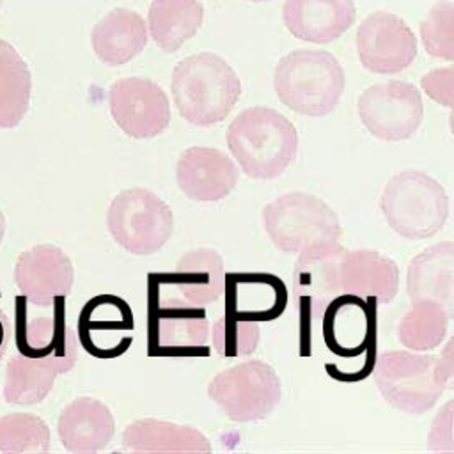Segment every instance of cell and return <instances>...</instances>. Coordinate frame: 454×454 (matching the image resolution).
<instances>
[{
	"label": "cell",
	"instance_id": "ba28073f",
	"mask_svg": "<svg viewBox=\"0 0 454 454\" xmlns=\"http://www.w3.org/2000/svg\"><path fill=\"white\" fill-rule=\"evenodd\" d=\"M207 395L234 422L266 419L282 397L275 369L262 360H247L218 372L207 385Z\"/></svg>",
	"mask_w": 454,
	"mask_h": 454
},
{
	"label": "cell",
	"instance_id": "ac0fdd59",
	"mask_svg": "<svg viewBox=\"0 0 454 454\" xmlns=\"http://www.w3.org/2000/svg\"><path fill=\"white\" fill-rule=\"evenodd\" d=\"M356 18L353 0H286L282 20L296 39L326 44L340 37Z\"/></svg>",
	"mask_w": 454,
	"mask_h": 454
},
{
	"label": "cell",
	"instance_id": "7a4b0ae2",
	"mask_svg": "<svg viewBox=\"0 0 454 454\" xmlns=\"http://www.w3.org/2000/svg\"><path fill=\"white\" fill-rule=\"evenodd\" d=\"M241 94V82L216 53L200 51L179 60L172 71L174 103L184 121L206 128L227 117Z\"/></svg>",
	"mask_w": 454,
	"mask_h": 454
},
{
	"label": "cell",
	"instance_id": "603a6c76",
	"mask_svg": "<svg viewBox=\"0 0 454 454\" xmlns=\"http://www.w3.org/2000/svg\"><path fill=\"white\" fill-rule=\"evenodd\" d=\"M170 282L177 298L193 307L215 303L225 291V270L222 255L213 248H195L179 259Z\"/></svg>",
	"mask_w": 454,
	"mask_h": 454
},
{
	"label": "cell",
	"instance_id": "74e56055",
	"mask_svg": "<svg viewBox=\"0 0 454 454\" xmlns=\"http://www.w3.org/2000/svg\"><path fill=\"white\" fill-rule=\"evenodd\" d=\"M0 7H2V0H0Z\"/></svg>",
	"mask_w": 454,
	"mask_h": 454
},
{
	"label": "cell",
	"instance_id": "ffe728a7",
	"mask_svg": "<svg viewBox=\"0 0 454 454\" xmlns=\"http://www.w3.org/2000/svg\"><path fill=\"white\" fill-rule=\"evenodd\" d=\"M57 431L66 450L74 454L98 452L114 438L115 420L101 401L78 397L60 411Z\"/></svg>",
	"mask_w": 454,
	"mask_h": 454
},
{
	"label": "cell",
	"instance_id": "e575fe53",
	"mask_svg": "<svg viewBox=\"0 0 454 454\" xmlns=\"http://www.w3.org/2000/svg\"><path fill=\"white\" fill-rule=\"evenodd\" d=\"M5 348H7V319L0 309V358L5 353Z\"/></svg>",
	"mask_w": 454,
	"mask_h": 454
},
{
	"label": "cell",
	"instance_id": "5bb4252c",
	"mask_svg": "<svg viewBox=\"0 0 454 454\" xmlns=\"http://www.w3.org/2000/svg\"><path fill=\"white\" fill-rule=\"evenodd\" d=\"M74 278L73 262L55 245H35L20 254L14 282L20 293L35 307H51L69 294Z\"/></svg>",
	"mask_w": 454,
	"mask_h": 454
},
{
	"label": "cell",
	"instance_id": "d590c367",
	"mask_svg": "<svg viewBox=\"0 0 454 454\" xmlns=\"http://www.w3.org/2000/svg\"><path fill=\"white\" fill-rule=\"evenodd\" d=\"M4 234H5V216H4V213L0 211V243H2V239H4Z\"/></svg>",
	"mask_w": 454,
	"mask_h": 454
},
{
	"label": "cell",
	"instance_id": "7c38bea8",
	"mask_svg": "<svg viewBox=\"0 0 454 454\" xmlns=\"http://www.w3.org/2000/svg\"><path fill=\"white\" fill-rule=\"evenodd\" d=\"M356 51L371 73L394 74L415 60L417 37L397 14L374 11L358 27Z\"/></svg>",
	"mask_w": 454,
	"mask_h": 454
},
{
	"label": "cell",
	"instance_id": "30bf717a",
	"mask_svg": "<svg viewBox=\"0 0 454 454\" xmlns=\"http://www.w3.org/2000/svg\"><path fill=\"white\" fill-rule=\"evenodd\" d=\"M356 106L369 133L387 142L410 138L424 117L419 89L401 80H388L367 87L360 94Z\"/></svg>",
	"mask_w": 454,
	"mask_h": 454
},
{
	"label": "cell",
	"instance_id": "9a60e30c",
	"mask_svg": "<svg viewBox=\"0 0 454 454\" xmlns=\"http://www.w3.org/2000/svg\"><path fill=\"white\" fill-rule=\"evenodd\" d=\"M209 325L202 307L179 300L156 307L149 316V348L165 356H192L209 351Z\"/></svg>",
	"mask_w": 454,
	"mask_h": 454
},
{
	"label": "cell",
	"instance_id": "9c48e42d",
	"mask_svg": "<svg viewBox=\"0 0 454 454\" xmlns=\"http://www.w3.org/2000/svg\"><path fill=\"white\" fill-rule=\"evenodd\" d=\"M14 342L20 355L50 362L59 374L73 369L78 344L66 317V298L51 305V312L34 316L28 300L20 294L14 301Z\"/></svg>",
	"mask_w": 454,
	"mask_h": 454
},
{
	"label": "cell",
	"instance_id": "7402d4cb",
	"mask_svg": "<svg viewBox=\"0 0 454 454\" xmlns=\"http://www.w3.org/2000/svg\"><path fill=\"white\" fill-rule=\"evenodd\" d=\"M94 55L108 66H121L135 59L147 44L144 18L126 7L106 12L90 32Z\"/></svg>",
	"mask_w": 454,
	"mask_h": 454
},
{
	"label": "cell",
	"instance_id": "3957f363",
	"mask_svg": "<svg viewBox=\"0 0 454 454\" xmlns=\"http://www.w3.org/2000/svg\"><path fill=\"white\" fill-rule=\"evenodd\" d=\"M450 348L449 340L440 358L383 351L374 365V383L383 399L408 415H422L431 410L452 380Z\"/></svg>",
	"mask_w": 454,
	"mask_h": 454
},
{
	"label": "cell",
	"instance_id": "52a82bcc",
	"mask_svg": "<svg viewBox=\"0 0 454 454\" xmlns=\"http://www.w3.org/2000/svg\"><path fill=\"white\" fill-rule=\"evenodd\" d=\"M106 227L114 241L135 255L158 252L170 238L174 218L170 207L147 188L117 193L106 211Z\"/></svg>",
	"mask_w": 454,
	"mask_h": 454
},
{
	"label": "cell",
	"instance_id": "8992f818",
	"mask_svg": "<svg viewBox=\"0 0 454 454\" xmlns=\"http://www.w3.org/2000/svg\"><path fill=\"white\" fill-rule=\"evenodd\" d=\"M262 223L271 243L282 252H300L316 243L337 241L342 234L335 211L305 192H289L266 204Z\"/></svg>",
	"mask_w": 454,
	"mask_h": 454
},
{
	"label": "cell",
	"instance_id": "2e32d148",
	"mask_svg": "<svg viewBox=\"0 0 454 454\" xmlns=\"http://www.w3.org/2000/svg\"><path fill=\"white\" fill-rule=\"evenodd\" d=\"M131 310L119 296H94L83 305L78 317L82 346L101 358L121 355L131 344Z\"/></svg>",
	"mask_w": 454,
	"mask_h": 454
},
{
	"label": "cell",
	"instance_id": "1f68e13d",
	"mask_svg": "<svg viewBox=\"0 0 454 454\" xmlns=\"http://www.w3.org/2000/svg\"><path fill=\"white\" fill-rule=\"evenodd\" d=\"M452 7L450 0H442L429 9L426 20L420 23V35L427 53L449 62L454 59Z\"/></svg>",
	"mask_w": 454,
	"mask_h": 454
},
{
	"label": "cell",
	"instance_id": "e0dca14e",
	"mask_svg": "<svg viewBox=\"0 0 454 454\" xmlns=\"http://www.w3.org/2000/svg\"><path fill=\"white\" fill-rule=\"evenodd\" d=\"M238 167L215 147H188L176 165L179 190L195 202H215L232 192L238 183Z\"/></svg>",
	"mask_w": 454,
	"mask_h": 454
},
{
	"label": "cell",
	"instance_id": "4fadbf2b",
	"mask_svg": "<svg viewBox=\"0 0 454 454\" xmlns=\"http://www.w3.org/2000/svg\"><path fill=\"white\" fill-rule=\"evenodd\" d=\"M348 248L337 241H323L300 250L293 271L296 303L309 317H317L340 296V264Z\"/></svg>",
	"mask_w": 454,
	"mask_h": 454
},
{
	"label": "cell",
	"instance_id": "4dcf8cb0",
	"mask_svg": "<svg viewBox=\"0 0 454 454\" xmlns=\"http://www.w3.org/2000/svg\"><path fill=\"white\" fill-rule=\"evenodd\" d=\"M211 340L215 351L223 358L250 355L259 344V326L254 319L223 316L213 323Z\"/></svg>",
	"mask_w": 454,
	"mask_h": 454
},
{
	"label": "cell",
	"instance_id": "d6a6232c",
	"mask_svg": "<svg viewBox=\"0 0 454 454\" xmlns=\"http://www.w3.org/2000/svg\"><path fill=\"white\" fill-rule=\"evenodd\" d=\"M452 82H454V69L452 66L433 69L420 78V85L426 94L442 106H452Z\"/></svg>",
	"mask_w": 454,
	"mask_h": 454
},
{
	"label": "cell",
	"instance_id": "4316f807",
	"mask_svg": "<svg viewBox=\"0 0 454 454\" xmlns=\"http://www.w3.org/2000/svg\"><path fill=\"white\" fill-rule=\"evenodd\" d=\"M59 371L46 360L14 355L7 362L4 399L11 404L41 403L53 388Z\"/></svg>",
	"mask_w": 454,
	"mask_h": 454
},
{
	"label": "cell",
	"instance_id": "cb8c5ba5",
	"mask_svg": "<svg viewBox=\"0 0 454 454\" xmlns=\"http://www.w3.org/2000/svg\"><path fill=\"white\" fill-rule=\"evenodd\" d=\"M122 447L133 452H209V440L195 427L160 419L133 420L122 431Z\"/></svg>",
	"mask_w": 454,
	"mask_h": 454
},
{
	"label": "cell",
	"instance_id": "5b68a950",
	"mask_svg": "<svg viewBox=\"0 0 454 454\" xmlns=\"http://www.w3.org/2000/svg\"><path fill=\"white\" fill-rule=\"evenodd\" d=\"M380 207L394 232L406 239H424L445 223L449 197L431 176L420 170H403L388 179Z\"/></svg>",
	"mask_w": 454,
	"mask_h": 454
},
{
	"label": "cell",
	"instance_id": "f546056e",
	"mask_svg": "<svg viewBox=\"0 0 454 454\" xmlns=\"http://www.w3.org/2000/svg\"><path fill=\"white\" fill-rule=\"evenodd\" d=\"M333 301L337 303L339 310L342 312V325L332 323V321H325V337L328 340V346L337 351V353H355L356 349H360L362 346H365L367 337L372 332V317L367 309V305L358 298L356 305H355V314L346 316L344 314V307H342V300L340 296L333 298Z\"/></svg>",
	"mask_w": 454,
	"mask_h": 454
},
{
	"label": "cell",
	"instance_id": "6da1fadb",
	"mask_svg": "<svg viewBox=\"0 0 454 454\" xmlns=\"http://www.w3.org/2000/svg\"><path fill=\"white\" fill-rule=\"evenodd\" d=\"M225 140L241 170L254 179L280 176L298 151L293 122L268 106H250L238 114L227 128Z\"/></svg>",
	"mask_w": 454,
	"mask_h": 454
},
{
	"label": "cell",
	"instance_id": "8fae6325",
	"mask_svg": "<svg viewBox=\"0 0 454 454\" xmlns=\"http://www.w3.org/2000/svg\"><path fill=\"white\" fill-rule=\"evenodd\" d=\"M108 106L115 124L133 138H154L170 122V105L163 89L149 78L129 76L114 82Z\"/></svg>",
	"mask_w": 454,
	"mask_h": 454
},
{
	"label": "cell",
	"instance_id": "277c9868",
	"mask_svg": "<svg viewBox=\"0 0 454 454\" xmlns=\"http://www.w3.org/2000/svg\"><path fill=\"white\" fill-rule=\"evenodd\" d=\"M346 85L339 60L323 50H294L284 55L273 74L278 99L296 114L321 117L330 114Z\"/></svg>",
	"mask_w": 454,
	"mask_h": 454
},
{
	"label": "cell",
	"instance_id": "836d02e7",
	"mask_svg": "<svg viewBox=\"0 0 454 454\" xmlns=\"http://www.w3.org/2000/svg\"><path fill=\"white\" fill-rule=\"evenodd\" d=\"M427 445L431 450H445L452 452V401H447L443 408L436 413L429 434H427Z\"/></svg>",
	"mask_w": 454,
	"mask_h": 454
},
{
	"label": "cell",
	"instance_id": "8d00e7d4",
	"mask_svg": "<svg viewBox=\"0 0 454 454\" xmlns=\"http://www.w3.org/2000/svg\"><path fill=\"white\" fill-rule=\"evenodd\" d=\"M248 2H266V0H248Z\"/></svg>",
	"mask_w": 454,
	"mask_h": 454
},
{
	"label": "cell",
	"instance_id": "83f0119b",
	"mask_svg": "<svg viewBox=\"0 0 454 454\" xmlns=\"http://www.w3.org/2000/svg\"><path fill=\"white\" fill-rule=\"evenodd\" d=\"M411 303V309L399 321V340L415 351L436 348L447 333L450 314L433 300H419Z\"/></svg>",
	"mask_w": 454,
	"mask_h": 454
},
{
	"label": "cell",
	"instance_id": "d4e9b609",
	"mask_svg": "<svg viewBox=\"0 0 454 454\" xmlns=\"http://www.w3.org/2000/svg\"><path fill=\"white\" fill-rule=\"evenodd\" d=\"M204 20L199 0H153L147 12L149 32L156 46L167 53L192 39Z\"/></svg>",
	"mask_w": 454,
	"mask_h": 454
},
{
	"label": "cell",
	"instance_id": "44dd1931",
	"mask_svg": "<svg viewBox=\"0 0 454 454\" xmlns=\"http://www.w3.org/2000/svg\"><path fill=\"white\" fill-rule=\"evenodd\" d=\"M406 291L411 301L433 300L450 316L454 309V245L452 241L436 243L419 255L408 266Z\"/></svg>",
	"mask_w": 454,
	"mask_h": 454
},
{
	"label": "cell",
	"instance_id": "484cf974",
	"mask_svg": "<svg viewBox=\"0 0 454 454\" xmlns=\"http://www.w3.org/2000/svg\"><path fill=\"white\" fill-rule=\"evenodd\" d=\"M32 76L16 48L0 39V128H16L30 103Z\"/></svg>",
	"mask_w": 454,
	"mask_h": 454
},
{
	"label": "cell",
	"instance_id": "d6986e66",
	"mask_svg": "<svg viewBox=\"0 0 454 454\" xmlns=\"http://www.w3.org/2000/svg\"><path fill=\"white\" fill-rule=\"evenodd\" d=\"M399 289L397 264L376 250H346L340 264V294L388 303Z\"/></svg>",
	"mask_w": 454,
	"mask_h": 454
},
{
	"label": "cell",
	"instance_id": "f1b7e54d",
	"mask_svg": "<svg viewBox=\"0 0 454 454\" xmlns=\"http://www.w3.org/2000/svg\"><path fill=\"white\" fill-rule=\"evenodd\" d=\"M50 427L32 413H9L0 417V450L7 454L50 450Z\"/></svg>",
	"mask_w": 454,
	"mask_h": 454
}]
</instances>
